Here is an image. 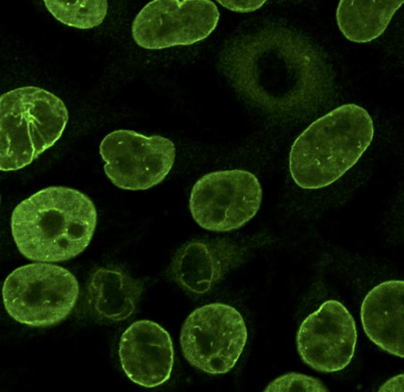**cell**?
I'll return each mask as SVG.
<instances>
[{
	"label": "cell",
	"mask_w": 404,
	"mask_h": 392,
	"mask_svg": "<svg viewBox=\"0 0 404 392\" xmlns=\"http://www.w3.org/2000/svg\"><path fill=\"white\" fill-rule=\"evenodd\" d=\"M97 221L95 206L87 196L76 189L51 186L16 206L11 229L24 256L34 261L53 263L81 253L92 238Z\"/></svg>",
	"instance_id": "6da1fadb"
},
{
	"label": "cell",
	"mask_w": 404,
	"mask_h": 392,
	"mask_svg": "<svg viewBox=\"0 0 404 392\" xmlns=\"http://www.w3.org/2000/svg\"><path fill=\"white\" fill-rule=\"evenodd\" d=\"M374 133L373 120L365 109L354 103L336 108L294 141L289 159L292 178L305 189L329 185L358 161Z\"/></svg>",
	"instance_id": "7a4b0ae2"
},
{
	"label": "cell",
	"mask_w": 404,
	"mask_h": 392,
	"mask_svg": "<svg viewBox=\"0 0 404 392\" xmlns=\"http://www.w3.org/2000/svg\"><path fill=\"white\" fill-rule=\"evenodd\" d=\"M68 120L63 101L40 87L15 89L0 97V170L30 164L60 138Z\"/></svg>",
	"instance_id": "3957f363"
},
{
	"label": "cell",
	"mask_w": 404,
	"mask_h": 392,
	"mask_svg": "<svg viewBox=\"0 0 404 392\" xmlns=\"http://www.w3.org/2000/svg\"><path fill=\"white\" fill-rule=\"evenodd\" d=\"M79 293L78 282L67 269L45 262L19 267L5 279L2 288L4 308L22 324L45 327L64 319Z\"/></svg>",
	"instance_id": "277c9868"
},
{
	"label": "cell",
	"mask_w": 404,
	"mask_h": 392,
	"mask_svg": "<svg viewBox=\"0 0 404 392\" xmlns=\"http://www.w3.org/2000/svg\"><path fill=\"white\" fill-rule=\"evenodd\" d=\"M247 337L240 313L228 305L214 303L195 309L187 317L180 343L190 365L206 373L220 374L235 366Z\"/></svg>",
	"instance_id": "5b68a950"
},
{
	"label": "cell",
	"mask_w": 404,
	"mask_h": 392,
	"mask_svg": "<svg viewBox=\"0 0 404 392\" xmlns=\"http://www.w3.org/2000/svg\"><path fill=\"white\" fill-rule=\"evenodd\" d=\"M260 184L252 173L242 170L207 173L194 184L189 207L192 217L203 228L226 232L238 229L259 209Z\"/></svg>",
	"instance_id": "8992f818"
},
{
	"label": "cell",
	"mask_w": 404,
	"mask_h": 392,
	"mask_svg": "<svg viewBox=\"0 0 404 392\" xmlns=\"http://www.w3.org/2000/svg\"><path fill=\"white\" fill-rule=\"evenodd\" d=\"M107 177L125 190H144L162 182L171 171L176 148L170 139L119 129L107 134L100 146Z\"/></svg>",
	"instance_id": "52a82bcc"
},
{
	"label": "cell",
	"mask_w": 404,
	"mask_h": 392,
	"mask_svg": "<svg viewBox=\"0 0 404 392\" xmlns=\"http://www.w3.org/2000/svg\"><path fill=\"white\" fill-rule=\"evenodd\" d=\"M219 17L209 0H155L135 17L132 35L138 46L148 49L190 45L207 37Z\"/></svg>",
	"instance_id": "ba28073f"
},
{
	"label": "cell",
	"mask_w": 404,
	"mask_h": 392,
	"mask_svg": "<svg viewBox=\"0 0 404 392\" xmlns=\"http://www.w3.org/2000/svg\"><path fill=\"white\" fill-rule=\"evenodd\" d=\"M357 337L351 314L340 302L328 300L302 322L296 337L297 349L303 362L313 369L336 372L352 361Z\"/></svg>",
	"instance_id": "9c48e42d"
},
{
	"label": "cell",
	"mask_w": 404,
	"mask_h": 392,
	"mask_svg": "<svg viewBox=\"0 0 404 392\" xmlns=\"http://www.w3.org/2000/svg\"><path fill=\"white\" fill-rule=\"evenodd\" d=\"M122 368L135 384L152 388L170 378L174 352L169 333L149 320L132 323L123 333L119 346Z\"/></svg>",
	"instance_id": "30bf717a"
},
{
	"label": "cell",
	"mask_w": 404,
	"mask_h": 392,
	"mask_svg": "<svg viewBox=\"0 0 404 392\" xmlns=\"http://www.w3.org/2000/svg\"><path fill=\"white\" fill-rule=\"evenodd\" d=\"M404 281L389 280L374 287L364 298L361 320L368 338L382 350L404 357Z\"/></svg>",
	"instance_id": "8fae6325"
},
{
	"label": "cell",
	"mask_w": 404,
	"mask_h": 392,
	"mask_svg": "<svg viewBox=\"0 0 404 392\" xmlns=\"http://www.w3.org/2000/svg\"><path fill=\"white\" fill-rule=\"evenodd\" d=\"M238 257L234 245L224 239L209 243L191 242L177 253L172 265L176 280L196 294L208 291Z\"/></svg>",
	"instance_id": "7c38bea8"
},
{
	"label": "cell",
	"mask_w": 404,
	"mask_h": 392,
	"mask_svg": "<svg viewBox=\"0 0 404 392\" xmlns=\"http://www.w3.org/2000/svg\"><path fill=\"white\" fill-rule=\"evenodd\" d=\"M143 290L139 280L122 270L101 269L93 274L88 294L99 317L119 321L133 313Z\"/></svg>",
	"instance_id": "4fadbf2b"
},
{
	"label": "cell",
	"mask_w": 404,
	"mask_h": 392,
	"mask_svg": "<svg viewBox=\"0 0 404 392\" xmlns=\"http://www.w3.org/2000/svg\"><path fill=\"white\" fill-rule=\"evenodd\" d=\"M396 0H340L336 18L339 28L349 40L370 42L380 36L404 3Z\"/></svg>",
	"instance_id": "5bb4252c"
},
{
	"label": "cell",
	"mask_w": 404,
	"mask_h": 392,
	"mask_svg": "<svg viewBox=\"0 0 404 392\" xmlns=\"http://www.w3.org/2000/svg\"><path fill=\"white\" fill-rule=\"evenodd\" d=\"M48 11L64 24L89 29L102 23L107 12L106 0H44Z\"/></svg>",
	"instance_id": "9a60e30c"
},
{
	"label": "cell",
	"mask_w": 404,
	"mask_h": 392,
	"mask_svg": "<svg viewBox=\"0 0 404 392\" xmlns=\"http://www.w3.org/2000/svg\"><path fill=\"white\" fill-rule=\"evenodd\" d=\"M328 392L318 379L303 374L291 372L272 381L264 392Z\"/></svg>",
	"instance_id": "2e32d148"
},
{
	"label": "cell",
	"mask_w": 404,
	"mask_h": 392,
	"mask_svg": "<svg viewBox=\"0 0 404 392\" xmlns=\"http://www.w3.org/2000/svg\"><path fill=\"white\" fill-rule=\"evenodd\" d=\"M222 6L232 11L248 12L261 7L266 0L256 1H227L217 0Z\"/></svg>",
	"instance_id": "e0dca14e"
},
{
	"label": "cell",
	"mask_w": 404,
	"mask_h": 392,
	"mask_svg": "<svg viewBox=\"0 0 404 392\" xmlns=\"http://www.w3.org/2000/svg\"><path fill=\"white\" fill-rule=\"evenodd\" d=\"M404 374H400L388 380L379 392H404Z\"/></svg>",
	"instance_id": "ac0fdd59"
}]
</instances>
